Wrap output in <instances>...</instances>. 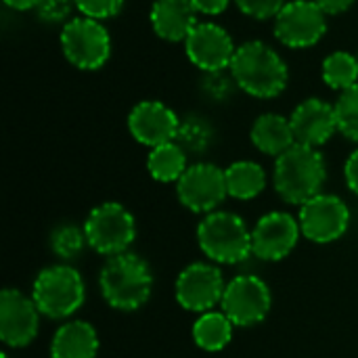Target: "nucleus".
Here are the masks:
<instances>
[{
  "mask_svg": "<svg viewBox=\"0 0 358 358\" xmlns=\"http://www.w3.org/2000/svg\"><path fill=\"white\" fill-rule=\"evenodd\" d=\"M229 73L239 90L254 99H275L289 82L285 59L262 40H248L237 46Z\"/></svg>",
  "mask_w": 358,
  "mask_h": 358,
  "instance_id": "f257e3e1",
  "label": "nucleus"
},
{
  "mask_svg": "<svg viewBox=\"0 0 358 358\" xmlns=\"http://www.w3.org/2000/svg\"><path fill=\"white\" fill-rule=\"evenodd\" d=\"M325 178L327 166L319 149L296 143L275 162L273 182L281 199L287 203L304 206L321 193Z\"/></svg>",
  "mask_w": 358,
  "mask_h": 358,
  "instance_id": "f03ea898",
  "label": "nucleus"
},
{
  "mask_svg": "<svg viewBox=\"0 0 358 358\" xmlns=\"http://www.w3.org/2000/svg\"><path fill=\"white\" fill-rule=\"evenodd\" d=\"M99 285L105 302L115 310H138L151 296L153 275L143 258L136 254L109 256L101 268Z\"/></svg>",
  "mask_w": 358,
  "mask_h": 358,
  "instance_id": "7ed1b4c3",
  "label": "nucleus"
},
{
  "mask_svg": "<svg viewBox=\"0 0 358 358\" xmlns=\"http://www.w3.org/2000/svg\"><path fill=\"white\" fill-rule=\"evenodd\" d=\"M197 241L218 264H237L252 254V233L233 212H210L197 227Z\"/></svg>",
  "mask_w": 358,
  "mask_h": 358,
  "instance_id": "20e7f679",
  "label": "nucleus"
},
{
  "mask_svg": "<svg viewBox=\"0 0 358 358\" xmlns=\"http://www.w3.org/2000/svg\"><path fill=\"white\" fill-rule=\"evenodd\" d=\"M31 298L44 317L65 319L84 304V281L80 273L67 264L48 266L36 277Z\"/></svg>",
  "mask_w": 358,
  "mask_h": 358,
  "instance_id": "39448f33",
  "label": "nucleus"
},
{
  "mask_svg": "<svg viewBox=\"0 0 358 358\" xmlns=\"http://www.w3.org/2000/svg\"><path fill=\"white\" fill-rule=\"evenodd\" d=\"M61 50L65 59L82 69L94 71L101 69L111 57V38L103 21L90 17H73L61 29Z\"/></svg>",
  "mask_w": 358,
  "mask_h": 358,
  "instance_id": "423d86ee",
  "label": "nucleus"
},
{
  "mask_svg": "<svg viewBox=\"0 0 358 358\" xmlns=\"http://www.w3.org/2000/svg\"><path fill=\"white\" fill-rule=\"evenodd\" d=\"M88 245L103 256L124 254L136 237L134 216L115 201L96 206L84 224Z\"/></svg>",
  "mask_w": 358,
  "mask_h": 358,
  "instance_id": "0eeeda50",
  "label": "nucleus"
},
{
  "mask_svg": "<svg viewBox=\"0 0 358 358\" xmlns=\"http://www.w3.org/2000/svg\"><path fill=\"white\" fill-rule=\"evenodd\" d=\"M277 40L287 48H310L327 31V15L315 0H289L273 19Z\"/></svg>",
  "mask_w": 358,
  "mask_h": 358,
  "instance_id": "6e6552de",
  "label": "nucleus"
},
{
  "mask_svg": "<svg viewBox=\"0 0 358 358\" xmlns=\"http://www.w3.org/2000/svg\"><path fill=\"white\" fill-rule=\"evenodd\" d=\"M271 289L268 285L254 275H241L227 283L222 296V313L237 327H252L266 319L271 313Z\"/></svg>",
  "mask_w": 358,
  "mask_h": 358,
  "instance_id": "1a4fd4ad",
  "label": "nucleus"
},
{
  "mask_svg": "<svg viewBox=\"0 0 358 358\" xmlns=\"http://www.w3.org/2000/svg\"><path fill=\"white\" fill-rule=\"evenodd\" d=\"M178 199L185 208L197 214L216 212V208L229 195L224 170L214 164H193L176 182Z\"/></svg>",
  "mask_w": 358,
  "mask_h": 358,
  "instance_id": "9d476101",
  "label": "nucleus"
},
{
  "mask_svg": "<svg viewBox=\"0 0 358 358\" xmlns=\"http://www.w3.org/2000/svg\"><path fill=\"white\" fill-rule=\"evenodd\" d=\"M235 42L231 34L212 21L197 23L185 40V52L189 61L203 73L227 71L235 57Z\"/></svg>",
  "mask_w": 358,
  "mask_h": 358,
  "instance_id": "9b49d317",
  "label": "nucleus"
},
{
  "mask_svg": "<svg viewBox=\"0 0 358 358\" xmlns=\"http://www.w3.org/2000/svg\"><path fill=\"white\" fill-rule=\"evenodd\" d=\"M298 222L302 235L308 241L331 243L346 233L350 222V210L338 195L319 193L300 208Z\"/></svg>",
  "mask_w": 358,
  "mask_h": 358,
  "instance_id": "f8f14e48",
  "label": "nucleus"
},
{
  "mask_svg": "<svg viewBox=\"0 0 358 358\" xmlns=\"http://www.w3.org/2000/svg\"><path fill=\"white\" fill-rule=\"evenodd\" d=\"M224 279L220 268L203 262L187 266L176 279V300L191 313H210L224 296Z\"/></svg>",
  "mask_w": 358,
  "mask_h": 358,
  "instance_id": "ddd939ff",
  "label": "nucleus"
},
{
  "mask_svg": "<svg viewBox=\"0 0 358 358\" xmlns=\"http://www.w3.org/2000/svg\"><path fill=\"white\" fill-rule=\"evenodd\" d=\"M40 315L34 298L17 289H4L0 296V340L10 348L31 344L38 336Z\"/></svg>",
  "mask_w": 358,
  "mask_h": 358,
  "instance_id": "4468645a",
  "label": "nucleus"
},
{
  "mask_svg": "<svg viewBox=\"0 0 358 358\" xmlns=\"http://www.w3.org/2000/svg\"><path fill=\"white\" fill-rule=\"evenodd\" d=\"M300 222L285 212L262 216L252 231V254L266 262L283 260L292 254L300 239Z\"/></svg>",
  "mask_w": 358,
  "mask_h": 358,
  "instance_id": "2eb2a0df",
  "label": "nucleus"
},
{
  "mask_svg": "<svg viewBox=\"0 0 358 358\" xmlns=\"http://www.w3.org/2000/svg\"><path fill=\"white\" fill-rule=\"evenodd\" d=\"M180 120L172 107L162 101H141L128 115V130L145 147H159L176 141Z\"/></svg>",
  "mask_w": 358,
  "mask_h": 358,
  "instance_id": "dca6fc26",
  "label": "nucleus"
},
{
  "mask_svg": "<svg viewBox=\"0 0 358 358\" xmlns=\"http://www.w3.org/2000/svg\"><path fill=\"white\" fill-rule=\"evenodd\" d=\"M294 138L298 145L319 149L338 132L336 107L323 99L310 96L302 101L289 115Z\"/></svg>",
  "mask_w": 358,
  "mask_h": 358,
  "instance_id": "f3484780",
  "label": "nucleus"
},
{
  "mask_svg": "<svg viewBox=\"0 0 358 358\" xmlns=\"http://www.w3.org/2000/svg\"><path fill=\"white\" fill-rule=\"evenodd\" d=\"M149 21L153 31L166 42H185L199 23L191 0H153Z\"/></svg>",
  "mask_w": 358,
  "mask_h": 358,
  "instance_id": "a211bd4d",
  "label": "nucleus"
},
{
  "mask_svg": "<svg viewBox=\"0 0 358 358\" xmlns=\"http://www.w3.org/2000/svg\"><path fill=\"white\" fill-rule=\"evenodd\" d=\"M250 138L260 153L273 155V157H279L281 153H285L287 149H292L296 145L292 122H289V117H285L281 113L258 115L256 122L252 124Z\"/></svg>",
  "mask_w": 358,
  "mask_h": 358,
  "instance_id": "6ab92c4d",
  "label": "nucleus"
},
{
  "mask_svg": "<svg viewBox=\"0 0 358 358\" xmlns=\"http://www.w3.org/2000/svg\"><path fill=\"white\" fill-rule=\"evenodd\" d=\"M99 352V338L90 323L69 321L61 325L50 344L52 358H94Z\"/></svg>",
  "mask_w": 358,
  "mask_h": 358,
  "instance_id": "aec40b11",
  "label": "nucleus"
},
{
  "mask_svg": "<svg viewBox=\"0 0 358 358\" xmlns=\"http://www.w3.org/2000/svg\"><path fill=\"white\" fill-rule=\"evenodd\" d=\"M229 195L241 201L258 197L266 187V172L252 159H241L224 170Z\"/></svg>",
  "mask_w": 358,
  "mask_h": 358,
  "instance_id": "412c9836",
  "label": "nucleus"
},
{
  "mask_svg": "<svg viewBox=\"0 0 358 358\" xmlns=\"http://www.w3.org/2000/svg\"><path fill=\"white\" fill-rule=\"evenodd\" d=\"M187 168V151L176 141L153 147L149 151L147 170L157 182H178Z\"/></svg>",
  "mask_w": 358,
  "mask_h": 358,
  "instance_id": "4be33fe9",
  "label": "nucleus"
},
{
  "mask_svg": "<svg viewBox=\"0 0 358 358\" xmlns=\"http://www.w3.org/2000/svg\"><path fill=\"white\" fill-rule=\"evenodd\" d=\"M233 336V323L224 313H203L193 325V340L208 352L222 350Z\"/></svg>",
  "mask_w": 358,
  "mask_h": 358,
  "instance_id": "5701e85b",
  "label": "nucleus"
},
{
  "mask_svg": "<svg viewBox=\"0 0 358 358\" xmlns=\"http://www.w3.org/2000/svg\"><path fill=\"white\" fill-rule=\"evenodd\" d=\"M321 78L331 90H348L358 84V57L348 50H336L325 57Z\"/></svg>",
  "mask_w": 358,
  "mask_h": 358,
  "instance_id": "b1692460",
  "label": "nucleus"
},
{
  "mask_svg": "<svg viewBox=\"0 0 358 358\" xmlns=\"http://www.w3.org/2000/svg\"><path fill=\"white\" fill-rule=\"evenodd\" d=\"M214 130L208 120L199 115H189L180 120V128L176 134V143L187 151V153H206L208 147L212 145Z\"/></svg>",
  "mask_w": 358,
  "mask_h": 358,
  "instance_id": "393cba45",
  "label": "nucleus"
},
{
  "mask_svg": "<svg viewBox=\"0 0 358 358\" xmlns=\"http://www.w3.org/2000/svg\"><path fill=\"white\" fill-rule=\"evenodd\" d=\"M334 107H336L338 132L344 134L348 141L358 143V84L340 92Z\"/></svg>",
  "mask_w": 358,
  "mask_h": 358,
  "instance_id": "a878e982",
  "label": "nucleus"
},
{
  "mask_svg": "<svg viewBox=\"0 0 358 358\" xmlns=\"http://www.w3.org/2000/svg\"><path fill=\"white\" fill-rule=\"evenodd\" d=\"M86 243H88V239H86L84 229H80L76 224H61L50 235V248L63 260L76 258L84 250Z\"/></svg>",
  "mask_w": 358,
  "mask_h": 358,
  "instance_id": "bb28decb",
  "label": "nucleus"
},
{
  "mask_svg": "<svg viewBox=\"0 0 358 358\" xmlns=\"http://www.w3.org/2000/svg\"><path fill=\"white\" fill-rule=\"evenodd\" d=\"M76 8V0H38L36 4V15L44 23H67Z\"/></svg>",
  "mask_w": 358,
  "mask_h": 358,
  "instance_id": "cd10ccee",
  "label": "nucleus"
},
{
  "mask_svg": "<svg viewBox=\"0 0 358 358\" xmlns=\"http://www.w3.org/2000/svg\"><path fill=\"white\" fill-rule=\"evenodd\" d=\"M76 8L90 19L105 21L122 13L124 0H76Z\"/></svg>",
  "mask_w": 358,
  "mask_h": 358,
  "instance_id": "c85d7f7f",
  "label": "nucleus"
},
{
  "mask_svg": "<svg viewBox=\"0 0 358 358\" xmlns=\"http://www.w3.org/2000/svg\"><path fill=\"white\" fill-rule=\"evenodd\" d=\"M287 0H235L237 8L258 21H266V19H275L279 15V10L285 6Z\"/></svg>",
  "mask_w": 358,
  "mask_h": 358,
  "instance_id": "c756f323",
  "label": "nucleus"
},
{
  "mask_svg": "<svg viewBox=\"0 0 358 358\" xmlns=\"http://www.w3.org/2000/svg\"><path fill=\"white\" fill-rule=\"evenodd\" d=\"M201 88L212 101H224L233 94L237 84H235L231 73L227 76L224 71H214V73H206Z\"/></svg>",
  "mask_w": 358,
  "mask_h": 358,
  "instance_id": "7c9ffc66",
  "label": "nucleus"
},
{
  "mask_svg": "<svg viewBox=\"0 0 358 358\" xmlns=\"http://www.w3.org/2000/svg\"><path fill=\"white\" fill-rule=\"evenodd\" d=\"M191 2H193L197 13L210 15V17L224 13L229 8V4H231V0H191Z\"/></svg>",
  "mask_w": 358,
  "mask_h": 358,
  "instance_id": "2f4dec72",
  "label": "nucleus"
},
{
  "mask_svg": "<svg viewBox=\"0 0 358 358\" xmlns=\"http://www.w3.org/2000/svg\"><path fill=\"white\" fill-rule=\"evenodd\" d=\"M344 176H346V185L348 189L358 195V149L350 153V157L346 159V166H344Z\"/></svg>",
  "mask_w": 358,
  "mask_h": 358,
  "instance_id": "473e14b6",
  "label": "nucleus"
},
{
  "mask_svg": "<svg viewBox=\"0 0 358 358\" xmlns=\"http://www.w3.org/2000/svg\"><path fill=\"white\" fill-rule=\"evenodd\" d=\"M315 2L323 8L325 15H334V17L346 13L355 4V0H315Z\"/></svg>",
  "mask_w": 358,
  "mask_h": 358,
  "instance_id": "72a5a7b5",
  "label": "nucleus"
},
{
  "mask_svg": "<svg viewBox=\"0 0 358 358\" xmlns=\"http://www.w3.org/2000/svg\"><path fill=\"white\" fill-rule=\"evenodd\" d=\"M4 4L13 10H31L36 8L38 0H4Z\"/></svg>",
  "mask_w": 358,
  "mask_h": 358,
  "instance_id": "f704fd0d",
  "label": "nucleus"
},
{
  "mask_svg": "<svg viewBox=\"0 0 358 358\" xmlns=\"http://www.w3.org/2000/svg\"><path fill=\"white\" fill-rule=\"evenodd\" d=\"M0 358H8V357H6V355H2V357H0Z\"/></svg>",
  "mask_w": 358,
  "mask_h": 358,
  "instance_id": "c9c22d12",
  "label": "nucleus"
},
{
  "mask_svg": "<svg viewBox=\"0 0 358 358\" xmlns=\"http://www.w3.org/2000/svg\"><path fill=\"white\" fill-rule=\"evenodd\" d=\"M357 57H358V55H357Z\"/></svg>",
  "mask_w": 358,
  "mask_h": 358,
  "instance_id": "e433bc0d",
  "label": "nucleus"
}]
</instances>
